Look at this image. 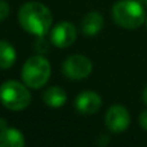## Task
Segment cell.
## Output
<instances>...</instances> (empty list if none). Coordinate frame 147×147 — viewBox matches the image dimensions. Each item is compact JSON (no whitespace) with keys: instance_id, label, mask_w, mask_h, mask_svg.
<instances>
[{"instance_id":"14","label":"cell","mask_w":147,"mask_h":147,"mask_svg":"<svg viewBox=\"0 0 147 147\" xmlns=\"http://www.w3.org/2000/svg\"><path fill=\"white\" fill-rule=\"evenodd\" d=\"M9 5L5 0H0V22L4 21L9 16Z\"/></svg>"},{"instance_id":"4","label":"cell","mask_w":147,"mask_h":147,"mask_svg":"<svg viewBox=\"0 0 147 147\" xmlns=\"http://www.w3.org/2000/svg\"><path fill=\"white\" fill-rule=\"evenodd\" d=\"M0 102L12 111H22L31 103L27 85L16 80H8L0 85Z\"/></svg>"},{"instance_id":"18","label":"cell","mask_w":147,"mask_h":147,"mask_svg":"<svg viewBox=\"0 0 147 147\" xmlns=\"http://www.w3.org/2000/svg\"><path fill=\"white\" fill-rule=\"evenodd\" d=\"M141 3H142V4H145V5H147V0H140Z\"/></svg>"},{"instance_id":"16","label":"cell","mask_w":147,"mask_h":147,"mask_svg":"<svg viewBox=\"0 0 147 147\" xmlns=\"http://www.w3.org/2000/svg\"><path fill=\"white\" fill-rule=\"evenodd\" d=\"M142 99H143V102L147 105V85L145 86V89H143V92H142Z\"/></svg>"},{"instance_id":"6","label":"cell","mask_w":147,"mask_h":147,"mask_svg":"<svg viewBox=\"0 0 147 147\" xmlns=\"http://www.w3.org/2000/svg\"><path fill=\"white\" fill-rule=\"evenodd\" d=\"M106 127L114 133H121L129 127L130 115L129 111L121 105H114L106 112L105 116Z\"/></svg>"},{"instance_id":"15","label":"cell","mask_w":147,"mask_h":147,"mask_svg":"<svg viewBox=\"0 0 147 147\" xmlns=\"http://www.w3.org/2000/svg\"><path fill=\"white\" fill-rule=\"evenodd\" d=\"M138 121H140L141 128H142V129H145V130H147V110H145V111L141 112Z\"/></svg>"},{"instance_id":"10","label":"cell","mask_w":147,"mask_h":147,"mask_svg":"<svg viewBox=\"0 0 147 147\" xmlns=\"http://www.w3.org/2000/svg\"><path fill=\"white\" fill-rule=\"evenodd\" d=\"M26 141L23 134L14 128L0 129V147H23Z\"/></svg>"},{"instance_id":"2","label":"cell","mask_w":147,"mask_h":147,"mask_svg":"<svg viewBox=\"0 0 147 147\" xmlns=\"http://www.w3.org/2000/svg\"><path fill=\"white\" fill-rule=\"evenodd\" d=\"M112 17L116 25L133 30L145 22L146 16L140 0H119L112 7Z\"/></svg>"},{"instance_id":"17","label":"cell","mask_w":147,"mask_h":147,"mask_svg":"<svg viewBox=\"0 0 147 147\" xmlns=\"http://www.w3.org/2000/svg\"><path fill=\"white\" fill-rule=\"evenodd\" d=\"M8 127V123L5 121L4 119H0V129H4V128Z\"/></svg>"},{"instance_id":"8","label":"cell","mask_w":147,"mask_h":147,"mask_svg":"<svg viewBox=\"0 0 147 147\" xmlns=\"http://www.w3.org/2000/svg\"><path fill=\"white\" fill-rule=\"evenodd\" d=\"M102 99L98 93L85 90L80 93L75 99V109L83 115H93L101 109Z\"/></svg>"},{"instance_id":"12","label":"cell","mask_w":147,"mask_h":147,"mask_svg":"<svg viewBox=\"0 0 147 147\" xmlns=\"http://www.w3.org/2000/svg\"><path fill=\"white\" fill-rule=\"evenodd\" d=\"M17 53L10 43L0 40V69H10L16 63Z\"/></svg>"},{"instance_id":"11","label":"cell","mask_w":147,"mask_h":147,"mask_svg":"<svg viewBox=\"0 0 147 147\" xmlns=\"http://www.w3.org/2000/svg\"><path fill=\"white\" fill-rule=\"evenodd\" d=\"M43 99L47 106L52 109H59L67 102V94L61 86H51L44 92Z\"/></svg>"},{"instance_id":"1","label":"cell","mask_w":147,"mask_h":147,"mask_svg":"<svg viewBox=\"0 0 147 147\" xmlns=\"http://www.w3.org/2000/svg\"><path fill=\"white\" fill-rule=\"evenodd\" d=\"M18 21L22 28L35 36H45L52 26L49 8L39 1H27L20 8Z\"/></svg>"},{"instance_id":"9","label":"cell","mask_w":147,"mask_h":147,"mask_svg":"<svg viewBox=\"0 0 147 147\" xmlns=\"http://www.w3.org/2000/svg\"><path fill=\"white\" fill-rule=\"evenodd\" d=\"M103 27V17L98 12H89L81 21V31L86 36H96Z\"/></svg>"},{"instance_id":"7","label":"cell","mask_w":147,"mask_h":147,"mask_svg":"<svg viewBox=\"0 0 147 147\" xmlns=\"http://www.w3.org/2000/svg\"><path fill=\"white\" fill-rule=\"evenodd\" d=\"M76 40V27L71 22L57 23L51 32V43L57 48H69Z\"/></svg>"},{"instance_id":"13","label":"cell","mask_w":147,"mask_h":147,"mask_svg":"<svg viewBox=\"0 0 147 147\" xmlns=\"http://www.w3.org/2000/svg\"><path fill=\"white\" fill-rule=\"evenodd\" d=\"M35 49L39 52V54H44L48 52V45H47V41L44 39V36H39L38 41L35 44Z\"/></svg>"},{"instance_id":"5","label":"cell","mask_w":147,"mask_h":147,"mask_svg":"<svg viewBox=\"0 0 147 147\" xmlns=\"http://www.w3.org/2000/svg\"><path fill=\"white\" fill-rule=\"evenodd\" d=\"M93 63L88 57L83 54H74L69 57L62 65V71L65 76L72 80H83L92 74Z\"/></svg>"},{"instance_id":"3","label":"cell","mask_w":147,"mask_h":147,"mask_svg":"<svg viewBox=\"0 0 147 147\" xmlns=\"http://www.w3.org/2000/svg\"><path fill=\"white\" fill-rule=\"evenodd\" d=\"M51 63L41 54H35L25 62L22 67V80L28 88L39 89L51 78Z\"/></svg>"}]
</instances>
